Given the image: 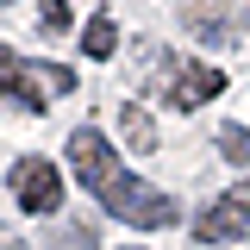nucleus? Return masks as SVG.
I'll use <instances>...</instances> for the list:
<instances>
[{
	"label": "nucleus",
	"mask_w": 250,
	"mask_h": 250,
	"mask_svg": "<svg viewBox=\"0 0 250 250\" xmlns=\"http://www.w3.org/2000/svg\"><path fill=\"white\" fill-rule=\"evenodd\" d=\"M69 169H75V182L88 188V194H94L113 219L138 225V231H169V225L182 219V207H175L163 188L138 182V175H125V163L113 156V144L100 138V125L69 131Z\"/></svg>",
	"instance_id": "nucleus-1"
},
{
	"label": "nucleus",
	"mask_w": 250,
	"mask_h": 250,
	"mask_svg": "<svg viewBox=\"0 0 250 250\" xmlns=\"http://www.w3.org/2000/svg\"><path fill=\"white\" fill-rule=\"evenodd\" d=\"M75 88V69H62V62H31L19 50H0V100H13V106H25V113H50L57 106V94Z\"/></svg>",
	"instance_id": "nucleus-2"
},
{
	"label": "nucleus",
	"mask_w": 250,
	"mask_h": 250,
	"mask_svg": "<svg viewBox=\"0 0 250 250\" xmlns=\"http://www.w3.org/2000/svg\"><path fill=\"white\" fill-rule=\"evenodd\" d=\"M225 94V75H219L213 62H194V57H163V100L175 106V113H194V106H207Z\"/></svg>",
	"instance_id": "nucleus-3"
},
{
	"label": "nucleus",
	"mask_w": 250,
	"mask_h": 250,
	"mask_svg": "<svg viewBox=\"0 0 250 250\" xmlns=\"http://www.w3.org/2000/svg\"><path fill=\"white\" fill-rule=\"evenodd\" d=\"M6 188H13V200H19L25 213H38V219H50L62 207V175H57L50 156H19V163L6 169Z\"/></svg>",
	"instance_id": "nucleus-4"
},
{
	"label": "nucleus",
	"mask_w": 250,
	"mask_h": 250,
	"mask_svg": "<svg viewBox=\"0 0 250 250\" xmlns=\"http://www.w3.org/2000/svg\"><path fill=\"white\" fill-rule=\"evenodd\" d=\"M182 25L194 31V38H200V44H238V38H244V6H238V0H182Z\"/></svg>",
	"instance_id": "nucleus-5"
},
{
	"label": "nucleus",
	"mask_w": 250,
	"mask_h": 250,
	"mask_svg": "<svg viewBox=\"0 0 250 250\" xmlns=\"http://www.w3.org/2000/svg\"><path fill=\"white\" fill-rule=\"evenodd\" d=\"M194 238H200V244H238V238H250V182L225 188L213 207L200 213Z\"/></svg>",
	"instance_id": "nucleus-6"
},
{
	"label": "nucleus",
	"mask_w": 250,
	"mask_h": 250,
	"mask_svg": "<svg viewBox=\"0 0 250 250\" xmlns=\"http://www.w3.org/2000/svg\"><path fill=\"white\" fill-rule=\"evenodd\" d=\"M119 131H125V144H131V150H144V156L156 150V119L138 106V100H125V106H119Z\"/></svg>",
	"instance_id": "nucleus-7"
},
{
	"label": "nucleus",
	"mask_w": 250,
	"mask_h": 250,
	"mask_svg": "<svg viewBox=\"0 0 250 250\" xmlns=\"http://www.w3.org/2000/svg\"><path fill=\"white\" fill-rule=\"evenodd\" d=\"M113 50H119V25H113L106 13H94L88 25H82V57H94V62H106V57H113Z\"/></svg>",
	"instance_id": "nucleus-8"
},
{
	"label": "nucleus",
	"mask_w": 250,
	"mask_h": 250,
	"mask_svg": "<svg viewBox=\"0 0 250 250\" xmlns=\"http://www.w3.org/2000/svg\"><path fill=\"white\" fill-rule=\"evenodd\" d=\"M44 250H94V219H69V225H57Z\"/></svg>",
	"instance_id": "nucleus-9"
},
{
	"label": "nucleus",
	"mask_w": 250,
	"mask_h": 250,
	"mask_svg": "<svg viewBox=\"0 0 250 250\" xmlns=\"http://www.w3.org/2000/svg\"><path fill=\"white\" fill-rule=\"evenodd\" d=\"M219 156L238 163V169H250V131L244 125H219Z\"/></svg>",
	"instance_id": "nucleus-10"
},
{
	"label": "nucleus",
	"mask_w": 250,
	"mask_h": 250,
	"mask_svg": "<svg viewBox=\"0 0 250 250\" xmlns=\"http://www.w3.org/2000/svg\"><path fill=\"white\" fill-rule=\"evenodd\" d=\"M38 25L50 31V38H57V31H69V0H38Z\"/></svg>",
	"instance_id": "nucleus-11"
},
{
	"label": "nucleus",
	"mask_w": 250,
	"mask_h": 250,
	"mask_svg": "<svg viewBox=\"0 0 250 250\" xmlns=\"http://www.w3.org/2000/svg\"><path fill=\"white\" fill-rule=\"evenodd\" d=\"M0 250H31L25 238H13V231H0Z\"/></svg>",
	"instance_id": "nucleus-12"
},
{
	"label": "nucleus",
	"mask_w": 250,
	"mask_h": 250,
	"mask_svg": "<svg viewBox=\"0 0 250 250\" xmlns=\"http://www.w3.org/2000/svg\"><path fill=\"white\" fill-rule=\"evenodd\" d=\"M0 6H6V0H0Z\"/></svg>",
	"instance_id": "nucleus-13"
}]
</instances>
